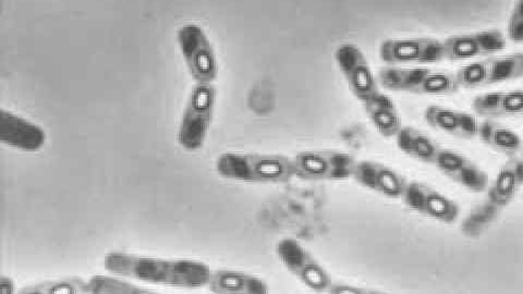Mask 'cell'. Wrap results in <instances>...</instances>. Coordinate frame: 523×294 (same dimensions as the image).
<instances>
[{
    "instance_id": "obj_1",
    "label": "cell",
    "mask_w": 523,
    "mask_h": 294,
    "mask_svg": "<svg viewBox=\"0 0 523 294\" xmlns=\"http://www.w3.org/2000/svg\"><path fill=\"white\" fill-rule=\"evenodd\" d=\"M105 269L110 274L148 285L176 289H201L208 286L213 271L201 261L163 259L114 251L105 256Z\"/></svg>"
},
{
    "instance_id": "obj_2",
    "label": "cell",
    "mask_w": 523,
    "mask_h": 294,
    "mask_svg": "<svg viewBox=\"0 0 523 294\" xmlns=\"http://www.w3.org/2000/svg\"><path fill=\"white\" fill-rule=\"evenodd\" d=\"M215 168L223 178L244 184L281 185L297 175L293 159L281 154L223 153Z\"/></svg>"
},
{
    "instance_id": "obj_3",
    "label": "cell",
    "mask_w": 523,
    "mask_h": 294,
    "mask_svg": "<svg viewBox=\"0 0 523 294\" xmlns=\"http://www.w3.org/2000/svg\"><path fill=\"white\" fill-rule=\"evenodd\" d=\"M215 101L216 90L211 83H199L192 92L177 133L178 144L185 151L197 152L204 147Z\"/></svg>"
},
{
    "instance_id": "obj_4",
    "label": "cell",
    "mask_w": 523,
    "mask_h": 294,
    "mask_svg": "<svg viewBox=\"0 0 523 294\" xmlns=\"http://www.w3.org/2000/svg\"><path fill=\"white\" fill-rule=\"evenodd\" d=\"M462 89H480L523 78V52L474 61L456 72Z\"/></svg>"
},
{
    "instance_id": "obj_5",
    "label": "cell",
    "mask_w": 523,
    "mask_h": 294,
    "mask_svg": "<svg viewBox=\"0 0 523 294\" xmlns=\"http://www.w3.org/2000/svg\"><path fill=\"white\" fill-rule=\"evenodd\" d=\"M276 255L285 269L311 290L328 292L333 285L328 270L299 240L281 239L277 243Z\"/></svg>"
},
{
    "instance_id": "obj_6",
    "label": "cell",
    "mask_w": 523,
    "mask_h": 294,
    "mask_svg": "<svg viewBox=\"0 0 523 294\" xmlns=\"http://www.w3.org/2000/svg\"><path fill=\"white\" fill-rule=\"evenodd\" d=\"M296 175L309 181H344L354 178L357 160L350 154L332 149H312L293 158Z\"/></svg>"
},
{
    "instance_id": "obj_7",
    "label": "cell",
    "mask_w": 523,
    "mask_h": 294,
    "mask_svg": "<svg viewBox=\"0 0 523 294\" xmlns=\"http://www.w3.org/2000/svg\"><path fill=\"white\" fill-rule=\"evenodd\" d=\"M380 57L393 66L431 65L445 61L444 42L433 37L389 39L380 46Z\"/></svg>"
},
{
    "instance_id": "obj_8",
    "label": "cell",
    "mask_w": 523,
    "mask_h": 294,
    "mask_svg": "<svg viewBox=\"0 0 523 294\" xmlns=\"http://www.w3.org/2000/svg\"><path fill=\"white\" fill-rule=\"evenodd\" d=\"M336 62L348 83L352 94L365 103L380 90V83L359 47L344 43L335 52Z\"/></svg>"
},
{
    "instance_id": "obj_9",
    "label": "cell",
    "mask_w": 523,
    "mask_h": 294,
    "mask_svg": "<svg viewBox=\"0 0 523 294\" xmlns=\"http://www.w3.org/2000/svg\"><path fill=\"white\" fill-rule=\"evenodd\" d=\"M403 200L411 211L442 223H455L461 215V208L455 201L421 181L408 183Z\"/></svg>"
},
{
    "instance_id": "obj_10",
    "label": "cell",
    "mask_w": 523,
    "mask_h": 294,
    "mask_svg": "<svg viewBox=\"0 0 523 294\" xmlns=\"http://www.w3.org/2000/svg\"><path fill=\"white\" fill-rule=\"evenodd\" d=\"M442 42L446 61L451 62H467L494 55L507 47L506 37L498 29L452 35Z\"/></svg>"
},
{
    "instance_id": "obj_11",
    "label": "cell",
    "mask_w": 523,
    "mask_h": 294,
    "mask_svg": "<svg viewBox=\"0 0 523 294\" xmlns=\"http://www.w3.org/2000/svg\"><path fill=\"white\" fill-rule=\"evenodd\" d=\"M180 46L191 76L199 83H212L217 77L215 52L197 26L181 31Z\"/></svg>"
},
{
    "instance_id": "obj_12",
    "label": "cell",
    "mask_w": 523,
    "mask_h": 294,
    "mask_svg": "<svg viewBox=\"0 0 523 294\" xmlns=\"http://www.w3.org/2000/svg\"><path fill=\"white\" fill-rule=\"evenodd\" d=\"M434 165L452 183L473 194H481L489 188L488 174L466 155L441 147Z\"/></svg>"
},
{
    "instance_id": "obj_13",
    "label": "cell",
    "mask_w": 523,
    "mask_h": 294,
    "mask_svg": "<svg viewBox=\"0 0 523 294\" xmlns=\"http://www.w3.org/2000/svg\"><path fill=\"white\" fill-rule=\"evenodd\" d=\"M354 179L357 184L388 199H403L409 181L396 169L376 160L357 162Z\"/></svg>"
},
{
    "instance_id": "obj_14",
    "label": "cell",
    "mask_w": 523,
    "mask_h": 294,
    "mask_svg": "<svg viewBox=\"0 0 523 294\" xmlns=\"http://www.w3.org/2000/svg\"><path fill=\"white\" fill-rule=\"evenodd\" d=\"M0 142L25 153H36L44 147L46 133L40 126L6 110H0Z\"/></svg>"
},
{
    "instance_id": "obj_15",
    "label": "cell",
    "mask_w": 523,
    "mask_h": 294,
    "mask_svg": "<svg viewBox=\"0 0 523 294\" xmlns=\"http://www.w3.org/2000/svg\"><path fill=\"white\" fill-rule=\"evenodd\" d=\"M424 119L433 129L448 136L471 140L479 135L480 122L471 112L431 105L424 111Z\"/></svg>"
},
{
    "instance_id": "obj_16",
    "label": "cell",
    "mask_w": 523,
    "mask_h": 294,
    "mask_svg": "<svg viewBox=\"0 0 523 294\" xmlns=\"http://www.w3.org/2000/svg\"><path fill=\"white\" fill-rule=\"evenodd\" d=\"M478 116L490 118L523 116V90H492L472 100Z\"/></svg>"
},
{
    "instance_id": "obj_17",
    "label": "cell",
    "mask_w": 523,
    "mask_h": 294,
    "mask_svg": "<svg viewBox=\"0 0 523 294\" xmlns=\"http://www.w3.org/2000/svg\"><path fill=\"white\" fill-rule=\"evenodd\" d=\"M523 185V158L510 156L500 166L489 189V201L496 207L509 205Z\"/></svg>"
},
{
    "instance_id": "obj_18",
    "label": "cell",
    "mask_w": 523,
    "mask_h": 294,
    "mask_svg": "<svg viewBox=\"0 0 523 294\" xmlns=\"http://www.w3.org/2000/svg\"><path fill=\"white\" fill-rule=\"evenodd\" d=\"M208 289L216 294H266L269 286L262 278L248 272L220 270L213 271Z\"/></svg>"
},
{
    "instance_id": "obj_19",
    "label": "cell",
    "mask_w": 523,
    "mask_h": 294,
    "mask_svg": "<svg viewBox=\"0 0 523 294\" xmlns=\"http://www.w3.org/2000/svg\"><path fill=\"white\" fill-rule=\"evenodd\" d=\"M365 109L372 125L381 136L387 138H396L402 130V116L395 101L381 90L365 101Z\"/></svg>"
},
{
    "instance_id": "obj_20",
    "label": "cell",
    "mask_w": 523,
    "mask_h": 294,
    "mask_svg": "<svg viewBox=\"0 0 523 294\" xmlns=\"http://www.w3.org/2000/svg\"><path fill=\"white\" fill-rule=\"evenodd\" d=\"M478 137L493 151L509 155V156H515L517 153L521 152L523 147V140L519 133L490 118L480 124Z\"/></svg>"
},
{
    "instance_id": "obj_21",
    "label": "cell",
    "mask_w": 523,
    "mask_h": 294,
    "mask_svg": "<svg viewBox=\"0 0 523 294\" xmlns=\"http://www.w3.org/2000/svg\"><path fill=\"white\" fill-rule=\"evenodd\" d=\"M397 146L407 156L425 164L435 163L441 147L433 138L414 127L402 128L396 136Z\"/></svg>"
},
{
    "instance_id": "obj_22",
    "label": "cell",
    "mask_w": 523,
    "mask_h": 294,
    "mask_svg": "<svg viewBox=\"0 0 523 294\" xmlns=\"http://www.w3.org/2000/svg\"><path fill=\"white\" fill-rule=\"evenodd\" d=\"M429 68L393 66L381 69L377 74L381 87L391 92H404L419 95Z\"/></svg>"
},
{
    "instance_id": "obj_23",
    "label": "cell",
    "mask_w": 523,
    "mask_h": 294,
    "mask_svg": "<svg viewBox=\"0 0 523 294\" xmlns=\"http://www.w3.org/2000/svg\"><path fill=\"white\" fill-rule=\"evenodd\" d=\"M89 281L90 294H151L157 291L136 285L125 277L96 275Z\"/></svg>"
},
{
    "instance_id": "obj_24",
    "label": "cell",
    "mask_w": 523,
    "mask_h": 294,
    "mask_svg": "<svg viewBox=\"0 0 523 294\" xmlns=\"http://www.w3.org/2000/svg\"><path fill=\"white\" fill-rule=\"evenodd\" d=\"M21 294H90L89 281L82 278L67 277L60 280H45L25 286Z\"/></svg>"
},
{
    "instance_id": "obj_25",
    "label": "cell",
    "mask_w": 523,
    "mask_h": 294,
    "mask_svg": "<svg viewBox=\"0 0 523 294\" xmlns=\"http://www.w3.org/2000/svg\"><path fill=\"white\" fill-rule=\"evenodd\" d=\"M456 73L429 69L419 90V95L450 96L461 90Z\"/></svg>"
},
{
    "instance_id": "obj_26",
    "label": "cell",
    "mask_w": 523,
    "mask_h": 294,
    "mask_svg": "<svg viewBox=\"0 0 523 294\" xmlns=\"http://www.w3.org/2000/svg\"><path fill=\"white\" fill-rule=\"evenodd\" d=\"M507 37L511 42L523 43V0H516L509 23H507Z\"/></svg>"
},
{
    "instance_id": "obj_27",
    "label": "cell",
    "mask_w": 523,
    "mask_h": 294,
    "mask_svg": "<svg viewBox=\"0 0 523 294\" xmlns=\"http://www.w3.org/2000/svg\"><path fill=\"white\" fill-rule=\"evenodd\" d=\"M328 293L333 294H366L373 291L366 290V288L349 285V283H334L328 289Z\"/></svg>"
},
{
    "instance_id": "obj_28",
    "label": "cell",
    "mask_w": 523,
    "mask_h": 294,
    "mask_svg": "<svg viewBox=\"0 0 523 294\" xmlns=\"http://www.w3.org/2000/svg\"><path fill=\"white\" fill-rule=\"evenodd\" d=\"M15 293V283L10 277L2 276L0 278V294Z\"/></svg>"
},
{
    "instance_id": "obj_29",
    "label": "cell",
    "mask_w": 523,
    "mask_h": 294,
    "mask_svg": "<svg viewBox=\"0 0 523 294\" xmlns=\"http://www.w3.org/2000/svg\"><path fill=\"white\" fill-rule=\"evenodd\" d=\"M521 153H522L521 157L523 158V147L521 149Z\"/></svg>"
}]
</instances>
